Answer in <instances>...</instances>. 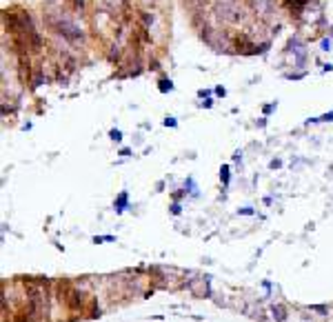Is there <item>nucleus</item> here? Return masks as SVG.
<instances>
[{
    "mask_svg": "<svg viewBox=\"0 0 333 322\" xmlns=\"http://www.w3.org/2000/svg\"><path fill=\"white\" fill-rule=\"evenodd\" d=\"M215 11H218V16L222 18V20H227V22H240L242 20V9H240V4H236L233 0H220L218 2V7H215Z\"/></svg>",
    "mask_w": 333,
    "mask_h": 322,
    "instance_id": "obj_1",
    "label": "nucleus"
}]
</instances>
